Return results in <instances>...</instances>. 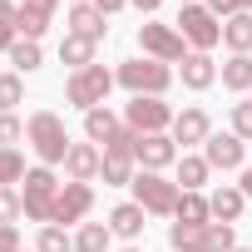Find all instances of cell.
Segmentation results:
<instances>
[{
	"mask_svg": "<svg viewBox=\"0 0 252 252\" xmlns=\"http://www.w3.org/2000/svg\"><path fill=\"white\" fill-rule=\"evenodd\" d=\"M25 139H30V149H35V158L40 163H64V154H69V129H64V119L55 114V109H35L30 119H25Z\"/></svg>",
	"mask_w": 252,
	"mask_h": 252,
	"instance_id": "1",
	"label": "cell"
},
{
	"mask_svg": "<svg viewBox=\"0 0 252 252\" xmlns=\"http://www.w3.org/2000/svg\"><path fill=\"white\" fill-rule=\"evenodd\" d=\"M114 84H124L134 99H139V94L163 99V94H168V84H173V69H168V64H158V60H149V55H139V60H124V64L114 69Z\"/></svg>",
	"mask_w": 252,
	"mask_h": 252,
	"instance_id": "2",
	"label": "cell"
},
{
	"mask_svg": "<svg viewBox=\"0 0 252 252\" xmlns=\"http://www.w3.org/2000/svg\"><path fill=\"white\" fill-rule=\"evenodd\" d=\"M129 188H134V203H139V208H144L149 218H173V213H178V198H183V188H178L173 178L139 168Z\"/></svg>",
	"mask_w": 252,
	"mask_h": 252,
	"instance_id": "3",
	"label": "cell"
},
{
	"mask_svg": "<svg viewBox=\"0 0 252 252\" xmlns=\"http://www.w3.org/2000/svg\"><path fill=\"white\" fill-rule=\"evenodd\" d=\"M60 188H64V183L55 178V168H50V163H35V168L25 173V193H20V203H25V218H30V222H50Z\"/></svg>",
	"mask_w": 252,
	"mask_h": 252,
	"instance_id": "4",
	"label": "cell"
},
{
	"mask_svg": "<svg viewBox=\"0 0 252 252\" xmlns=\"http://www.w3.org/2000/svg\"><path fill=\"white\" fill-rule=\"evenodd\" d=\"M178 35H183L198 55H208L213 45H222V20L203 5V0H193V5H183V10H178Z\"/></svg>",
	"mask_w": 252,
	"mask_h": 252,
	"instance_id": "5",
	"label": "cell"
},
{
	"mask_svg": "<svg viewBox=\"0 0 252 252\" xmlns=\"http://www.w3.org/2000/svg\"><path fill=\"white\" fill-rule=\"evenodd\" d=\"M109 89H114V74L104 69V64H89V69H74L69 79H64V99L74 104V109H99L104 99H109Z\"/></svg>",
	"mask_w": 252,
	"mask_h": 252,
	"instance_id": "6",
	"label": "cell"
},
{
	"mask_svg": "<svg viewBox=\"0 0 252 252\" xmlns=\"http://www.w3.org/2000/svg\"><path fill=\"white\" fill-rule=\"evenodd\" d=\"M139 50L158 64H183L188 60V40L178 35V25H158V20L139 25Z\"/></svg>",
	"mask_w": 252,
	"mask_h": 252,
	"instance_id": "7",
	"label": "cell"
},
{
	"mask_svg": "<svg viewBox=\"0 0 252 252\" xmlns=\"http://www.w3.org/2000/svg\"><path fill=\"white\" fill-rule=\"evenodd\" d=\"M173 119H178V114H173L163 99H154V94H139V99L124 104V124H129L139 139H144V134H168Z\"/></svg>",
	"mask_w": 252,
	"mask_h": 252,
	"instance_id": "8",
	"label": "cell"
},
{
	"mask_svg": "<svg viewBox=\"0 0 252 252\" xmlns=\"http://www.w3.org/2000/svg\"><path fill=\"white\" fill-rule=\"evenodd\" d=\"M203 158H208L213 173H242V168H247V144H242L237 134H213V139L203 144Z\"/></svg>",
	"mask_w": 252,
	"mask_h": 252,
	"instance_id": "9",
	"label": "cell"
},
{
	"mask_svg": "<svg viewBox=\"0 0 252 252\" xmlns=\"http://www.w3.org/2000/svg\"><path fill=\"white\" fill-rule=\"evenodd\" d=\"M89 208H94V188H89V183H64V188H60V198H55L50 222H55V227L84 222V218H89Z\"/></svg>",
	"mask_w": 252,
	"mask_h": 252,
	"instance_id": "10",
	"label": "cell"
},
{
	"mask_svg": "<svg viewBox=\"0 0 252 252\" xmlns=\"http://www.w3.org/2000/svg\"><path fill=\"white\" fill-rule=\"evenodd\" d=\"M134 158H139V168H149V173H163V168H173L183 154H178L173 134H144V139L134 144Z\"/></svg>",
	"mask_w": 252,
	"mask_h": 252,
	"instance_id": "11",
	"label": "cell"
},
{
	"mask_svg": "<svg viewBox=\"0 0 252 252\" xmlns=\"http://www.w3.org/2000/svg\"><path fill=\"white\" fill-rule=\"evenodd\" d=\"M99 163H104V149L99 144H69V154H64V178L69 183H94L99 178Z\"/></svg>",
	"mask_w": 252,
	"mask_h": 252,
	"instance_id": "12",
	"label": "cell"
},
{
	"mask_svg": "<svg viewBox=\"0 0 252 252\" xmlns=\"http://www.w3.org/2000/svg\"><path fill=\"white\" fill-rule=\"evenodd\" d=\"M208 139H213V119H208L203 109H183V114L173 119V144L193 149V144H208Z\"/></svg>",
	"mask_w": 252,
	"mask_h": 252,
	"instance_id": "13",
	"label": "cell"
},
{
	"mask_svg": "<svg viewBox=\"0 0 252 252\" xmlns=\"http://www.w3.org/2000/svg\"><path fill=\"white\" fill-rule=\"evenodd\" d=\"M144 227H149V213H144L139 203H119V208L109 213V232H114V237H124V242H139V237H144Z\"/></svg>",
	"mask_w": 252,
	"mask_h": 252,
	"instance_id": "14",
	"label": "cell"
},
{
	"mask_svg": "<svg viewBox=\"0 0 252 252\" xmlns=\"http://www.w3.org/2000/svg\"><path fill=\"white\" fill-rule=\"evenodd\" d=\"M104 20H109V15L94 5V0H79V5H69V20H64V25H69L74 35H84V40H104V30H109Z\"/></svg>",
	"mask_w": 252,
	"mask_h": 252,
	"instance_id": "15",
	"label": "cell"
},
{
	"mask_svg": "<svg viewBox=\"0 0 252 252\" xmlns=\"http://www.w3.org/2000/svg\"><path fill=\"white\" fill-rule=\"evenodd\" d=\"M119 129H124V119H119L109 104H99V109H89V114H84V139H89V144H109Z\"/></svg>",
	"mask_w": 252,
	"mask_h": 252,
	"instance_id": "16",
	"label": "cell"
},
{
	"mask_svg": "<svg viewBox=\"0 0 252 252\" xmlns=\"http://www.w3.org/2000/svg\"><path fill=\"white\" fill-rule=\"evenodd\" d=\"M94 50H99V40H84V35H74V30H64V40H60V60L69 64V74H74V69H89V64H94Z\"/></svg>",
	"mask_w": 252,
	"mask_h": 252,
	"instance_id": "17",
	"label": "cell"
},
{
	"mask_svg": "<svg viewBox=\"0 0 252 252\" xmlns=\"http://www.w3.org/2000/svg\"><path fill=\"white\" fill-rule=\"evenodd\" d=\"M178 74H183V89H193V94H198V89H208V84L218 79V64H213V55L188 50V60H183V69H178Z\"/></svg>",
	"mask_w": 252,
	"mask_h": 252,
	"instance_id": "18",
	"label": "cell"
},
{
	"mask_svg": "<svg viewBox=\"0 0 252 252\" xmlns=\"http://www.w3.org/2000/svg\"><path fill=\"white\" fill-rule=\"evenodd\" d=\"M208 208H213V222H237V218H242V208H247V193H242V188H232V183H222V188L208 198Z\"/></svg>",
	"mask_w": 252,
	"mask_h": 252,
	"instance_id": "19",
	"label": "cell"
},
{
	"mask_svg": "<svg viewBox=\"0 0 252 252\" xmlns=\"http://www.w3.org/2000/svg\"><path fill=\"white\" fill-rule=\"evenodd\" d=\"M222 45L232 55H252V10H237L222 20Z\"/></svg>",
	"mask_w": 252,
	"mask_h": 252,
	"instance_id": "20",
	"label": "cell"
},
{
	"mask_svg": "<svg viewBox=\"0 0 252 252\" xmlns=\"http://www.w3.org/2000/svg\"><path fill=\"white\" fill-rule=\"evenodd\" d=\"M134 168H139L134 154H104L99 178H104V188H129V183H134Z\"/></svg>",
	"mask_w": 252,
	"mask_h": 252,
	"instance_id": "21",
	"label": "cell"
},
{
	"mask_svg": "<svg viewBox=\"0 0 252 252\" xmlns=\"http://www.w3.org/2000/svg\"><path fill=\"white\" fill-rule=\"evenodd\" d=\"M173 168H178V178H173V183H178V188H183V193H198V188H203V183H208V173H213V168H208V158H203V154H183V158H178V163H173Z\"/></svg>",
	"mask_w": 252,
	"mask_h": 252,
	"instance_id": "22",
	"label": "cell"
},
{
	"mask_svg": "<svg viewBox=\"0 0 252 252\" xmlns=\"http://www.w3.org/2000/svg\"><path fill=\"white\" fill-rule=\"evenodd\" d=\"M222 89L252 94V55H232V60L222 64Z\"/></svg>",
	"mask_w": 252,
	"mask_h": 252,
	"instance_id": "23",
	"label": "cell"
},
{
	"mask_svg": "<svg viewBox=\"0 0 252 252\" xmlns=\"http://www.w3.org/2000/svg\"><path fill=\"white\" fill-rule=\"evenodd\" d=\"M173 222H188V227H203V222H213V208H208V198H203V193H183V198H178V213H173Z\"/></svg>",
	"mask_w": 252,
	"mask_h": 252,
	"instance_id": "24",
	"label": "cell"
},
{
	"mask_svg": "<svg viewBox=\"0 0 252 252\" xmlns=\"http://www.w3.org/2000/svg\"><path fill=\"white\" fill-rule=\"evenodd\" d=\"M109 242H114L109 222H79L74 232V252H109Z\"/></svg>",
	"mask_w": 252,
	"mask_h": 252,
	"instance_id": "25",
	"label": "cell"
},
{
	"mask_svg": "<svg viewBox=\"0 0 252 252\" xmlns=\"http://www.w3.org/2000/svg\"><path fill=\"white\" fill-rule=\"evenodd\" d=\"M50 20H55V10H35V5H20V15H15V30H20V40H40V35L50 30Z\"/></svg>",
	"mask_w": 252,
	"mask_h": 252,
	"instance_id": "26",
	"label": "cell"
},
{
	"mask_svg": "<svg viewBox=\"0 0 252 252\" xmlns=\"http://www.w3.org/2000/svg\"><path fill=\"white\" fill-rule=\"evenodd\" d=\"M10 64H15V74H35V69L45 64L40 40H15V45H10Z\"/></svg>",
	"mask_w": 252,
	"mask_h": 252,
	"instance_id": "27",
	"label": "cell"
},
{
	"mask_svg": "<svg viewBox=\"0 0 252 252\" xmlns=\"http://www.w3.org/2000/svg\"><path fill=\"white\" fill-rule=\"evenodd\" d=\"M232 247H237L232 222H208V227H203V247H198V252H232Z\"/></svg>",
	"mask_w": 252,
	"mask_h": 252,
	"instance_id": "28",
	"label": "cell"
},
{
	"mask_svg": "<svg viewBox=\"0 0 252 252\" xmlns=\"http://www.w3.org/2000/svg\"><path fill=\"white\" fill-rule=\"evenodd\" d=\"M25 154L20 149H0V188H15V183H25Z\"/></svg>",
	"mask_w": 252,
	"mask_h": 252,
	"instance_id": "29",
	"label": "cell"
},
{
	"mask_svg": "<svg viewBox=\"0 0 252 252\" xmlns=\"http://www.w3.org/2000/svg\"><path fill=\"white\" fill-rule=\"evenodd\" d=\"M35 252H74V237H69V227H55V222H45V227H40V237H35Z\"/></svg>",
	"mask_w": 252,
	"mask_h": 252,
	"instance_id": "30",
	"label": "cell"
},
{
	"mask_svg": "<svg viewBox=\"0 0 252 252\" xmlns=\"http://www.w3.org/2000/svg\"><path fill=\"white\" fill-rule=\"evenodd\" d=\"M25 99V74H0V114H15V104Z\"/></svg>",
	"mask_w": 252,
	"mask_h": 252,
	"instance_id": "31",
	"label": "cell"
},
{
	"mask_svg": "<svg viewBox=\"0 0 252 252\" xmlns=\"http://www.w3.org/2000/svg\"><path fill=\"white\" fill-rule=\"evenodd\" d=\"M232 134L247 144L252 139V99H242V104H232Z\"/></svg>",
	"mask_w": 252,
	"mask_h": 252,
	"instance_id": "32",
	"label": "cell"
},
{
	"mask_svg": "<svg viewBox=\"0 0 252 252\" xmlns=\"http://www.w3.org/2000/svg\"><path fill=\"white\" fill-rule=\"evenodd\" d=\"M20 139H25V124L15 114H0V149H15Z\"/></svg>",
	"mask_w": 252,
	"mask_h": 252,
	"instance_id": "33",
	"label": "cell"
},
{
	"mask_svg": "<svg viewBox=\"0 0 252 252\" xmlns=\"http://www.w3.org/2000/svg\"><path fill=\"white\" fill-rule=\"evenodd\" d=\"M15 218H25L20 193H15V188H0V222H15Z\"/></svg>",
	"mask_w": 252,
	"mask_h": 252,
	"instance_id": "34",
	"label": "cell"
},
{
	"mask_svg": "<svg viewBox=\"0 0 252 252\" xmlns=\"http://www.w3.org/2000/svg\"><path fill=\"white\" fill-rule=\"evenodd\" d=\"M203 5H208L218 20H227V15H237V10H252V0H203Z\"/></svg>",
	"mask_w": 252,
	"mask_h": 252,
	"instance_id": "35",
	"label": "cell"
},
{
	"mask_svg": "<svg viewBox=\"0 0 252 252\" xmlns=\"http://www.w3.org/2000/svg\"><path fill=\"white\" fill-rule=\"evenodd\" d=\"M0 252H20V227L15 222H0Z\"/></svg>",
	"mask_w": 252,
	"mask_h": 252,
	"instance_id": "36",
	"label": "cell"
},
{
	"mask_svg": "<svg viewBox=\"0 0 252 252\" xmlns=\"http://www.w3.org/2000/svg\"><path fill=\"white\" fill-rule=\"evenodd\" d=\"M94 5H99V10H104V15H119V10H124V5H129V0H94Z\"/></svg>",
	"mask_w": 252,
	"mask_h": 252,
	"instance_id": "37",
	"label": "cell"
},
{
	"mask_svg": "<svg viewBox=\"0 0 252 252\" xmlns=\"http://www.w3.org/2000/svg\"><path fill=\"white\" fill-rule=\"evenodd\" d=\"M129 5H139V10H144V15H154V10H158V5H163V0H129Z\"/></svg>",
	"mask_w": 252,
	"mask_h": 252,
	"instance_id": "38",
	"label": "cell"
},
{
	"mask_svg": "<svg viewBox=\"0 0 252 252\" xmlns=\"http://www.w3.org/2000/svg\"><path fill=\"white\" fill-rule=\"evenodd\" d=\"M237 188H242V193H247V198H252V163H247V168H242V183H237Z\"/></svg>",
	"mask_w": 252,
	"mask_h": 252,
	"instance_id": "39",
	"label": "cell"
},
{
	"mask_svg": "<svg viewBox=\"0 0 252 252\" xmlns=\"http://www.w3.org/2000/svg\"><path fill=\"white\" fill-rule=\"evenodd\" d=\"M20 5H35V10H55V0H20Z\"/></svg>",
	"mask_w": 252,
	"mask_h": 252,
	"instance_id": "40",
	"label": "cell"
},
{
	"mask_svg": "<svg viewBox=\"0 0 252 252\" xmlns=\"http://www.w3.org/2000/svg\"><path fill=\"white\" fill-rule=\"evenodd\" d=\"M232 252H252V247H232Z\"/></svg>",
	"mask_w": 252,
	"mask_h": 252,
	"instance_id": "41",
	"label": "cell"
},
{
	"mask_svg": "<svg viewBox=\"0 0 252 252\" xmlns=\"http://www.w3.org/2000/svg\"><path fill=\"white\" fill-rule=\"evenodd\" d=\"M124 252H139V247H124Z\"/></svg>",
	"mask_w": 252,
	"mask_h": 252,
	"instance_id": "42",
	"label": "cell"
},
{
	"mask_svg": "<svg viewBox=\"0 0 252 252\" xmlns=\"http://www.w3.org/2000/svg\"><path fill=\"white\" fill-rule=\"evenodd\" d=\"M183 5H193V0H183Z\"/></svg>",
	"mask_w": 252,
	"mask_h": 252,
	"instance_id": "43",
	"label": "cell"
},
{
	"mask_svg": "<svg viewBox=\"0 0 252 252\" xmlns=\"http://www.w3.org/2000/svg\"><path fill=\"white\" fill-rule=\"evenodd\" d=\"M74 5H79V0H74Z\"/></svg>",
	"mask_w": 252,
	"mask_h": 252,
	"instance_id": "44",
	"label": "cell"
},
{
	"mask_svg": "<svg viewBox=\"0 0 252 252\" xmlns=\"http://www.w3.org/2000/svg\"><path fill=\"white\" fill-rule=\"evenodd\" d=\"M247 99H252V94H247Z\"/></svg>",
	"mask_w": 252,
	"mask_h": 252,
	"instance_id": "45",
	"label": "cell"
},
{
	"mask_svg": "<svg viewBox=\"0 0 252 252\" xmlns=\"http://www.w3.org/2000/svg\"><path fill=\"white\" fill-rule=\"evenodd\" d=\"M20 252H25V247H20Z\"/></svg>",
	"mask_w": 252,
	"mask_h": 252,
	"instance_id": "46",
	"label": "cell"
}]
</instances>
